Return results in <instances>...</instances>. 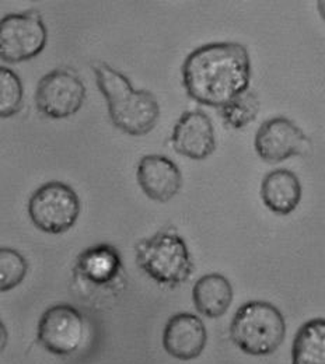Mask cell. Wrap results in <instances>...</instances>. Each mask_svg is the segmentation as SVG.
Wrapping results in <instances>:
<instances>
[{
  "label": "cell",
  "instance_id": "6da1fadb",
  "mask_svg": "<svg viewBox=\"0 0 325 364\" xmlns=\"http://www.w3.org/2000/svg\"><path fill=\"white\" fill-rule=\"evenodd\" d=\"M181 75L186 94L193 101L220 108L250 87V53L238 43L199 46L186 56Z\"/></svg>",
  "mask_w": 325,
  "mask_h": 364
},
{
  "label": "cell",
  "instance_id": "7a4b0ae2",
  "mask_svg": "<svg viewBox=\"0 0 325 364\" xmlns=\"http://www.w3.org/2000/svg\"><path fill=\"white\" fill-rule=\"evenodd\" d=\"M97 87L104 95L112 124L127 135L151 132L160 118V105L149 90H135L129 79L104 62L93 65Z\"/></svg>",
  "mask_w": 325,
  "mask_h": 364
},
{
  "label": "cell",
  "instance_id": "3957f363",
  "mask_svg": "<svg viewBox=\"0 0 325 364\" xmlns=\"http://www.w3.org/2000/svg\"><path fill=\"white\" fill-rule=\"evenodd\" d=\"M137 264L161 286L179 287L191 277L193 262L186 242L176 231L160 230L135 245Z\"/></svg>",
  "mask_w": 325,
  "mask_h": 364
},
{
  "label": "cell",
  "instance_id": "277c9868",
  "mask_svg": "<svg viewBox=\"0 0 325 364\" xmlns=\"http://www.w3.org/2000/svg\"><path fill=\"white\" fill-rule=\"evenodd\" d=\"M286 335V321L278 307L267 301L241 306L230 323L233 343L245 355L270 356L278 350Z\"/></svg>",
  "mask_w": 325,
  "mask_h": 364
},
{
  "label": "cell",
  "instance_id": "5b68a950",
  "mask_svg": "<svg viewBox=\"0 0 325 364\" xmlns=\"http://www.w3.org/2000/svg\"><path fill=\"white\" fill-rule=\"evenodd\" d=\"M82 205L76 191L60 181L41 185L28 200V216L33 225L47 234H62L73 228Z\"/></svg>",
  "mask_w": 325,
  "mask_h": 364
},
{
  "label": "cell",
  "instance_id": "8992f818",
  "mask_svg": "<svg viewBox=\"0 0 325 364\" xmlns=\"http://www.w3.org/2000/svg\"><path fill=\"white\" fill-rule=\"evenodd\" d=\"M47 43V26L38 10L10 13L0 18V60H31L46 49Z\"/></svg>",
  "mask_w": 325,
  "mask_h": 364
},
{
  "label": "cell",
  "instance_id": "52a82bcc",
  "mask_svg": "<svg viewBox=\"0 0 325 364\" xmlns=\"http://www.w3.org/2000/svg\"><path fill=\"white\" fill-rule=\"evenodd\" d=\"M86 100L82 79L69 69H53L41 77L36 90L37 109L50 119H66L80 111Z\"/></svg>",
  "mask_w": 325,
  "mask_h": 364
},
{
  "label": "cell",
  "instance_id": "ba28073f",
  "mask_svg": "<svg viewBox=\"0 0 325 364\" xmlns=\"http://www.w3.org/2000/svg\"><path fill=\"white\" fill-rule=\"evenodd\" d=\"M37 339L55 356L75 353L85 339V318L70 304H56L46 310L38 321Z\"/></svg>",
  "mask_w": 325,
  "mask_h": 364
},
{
  "label": "cell",
  "instance_id": "9c48e42d",
  "mask_svg": "<svg viewBox=\"0 0 325 364\" xmlns=\"http://www.w3.org/2000/svg\"><path fill=\"white\" fill-rule=\"evenodd\" d=\"M254 147L260 159L270 164L282 163L294 156H307L313 150L310 137L286 117L265 121L255 135Z\"/></svg>",
  "mask_w": 325,
  "mask_h": 364
},
{
  "label": "cell",
  "instance_id": "30bf717a",
  "mask_svg": "<svg viewBox=\"0 0 325 364\" xmlns=\"http://www.w3.org/2000/svg\"><path fill=\"white\" fill-rule=\"evenodd\" d=\"M174 150L191 160H205L216 150L215 127L202 111H186L171 134Z\"/></svg>",
  "mask_w": 325,
  "mask_h": 364
},
{
  "label": "cell",
  "instance_id": "8fae6325",
  "mask_svg": "<svg viewBox=\"0 0 325 364\" xmlns=\"http://www.w3.org/2000/svg\"><path fill=\"white\" fill-rule=\"evenodd\" d=\"M208 342L203 321L191 313H180L167 321L163 331V348L177 360H193L201 356Z\"/></svg>",
  "mask_w": 325,
  "mask_h": 364
},
{
  "label": "cell",
  "instance_id": "7c38bea8",
  "mask_svg": "<svg viewBox=\"0 0 325 364\" xmlns=\"http://www.w3.org/2000/svg\"><path fill=\"white\" fill-rule=\"evenodd\" d=\"M137 178L143 193L160 203L171 200L183 186V174L177 164L160 154H147L140 159Z\"/></svg>",
  "mask_w": 325,
  "mask_h": 364
},
{
  "label": "cell",
  "instance_id": "4fadbf2b",
  "mask_svg": "<svg viewBox=\"0 0 325 364\" xmlns=\"http://www.w3.org/2000/svg\"><path fill=\"white\" fill-rule=\"evenodd\" d=\"M122 272L119 251L108 244H98L83 251L75 267V273L93 286H110Z\"/></svg>",
  "mask_w": 325,
  "mask_h": 364
},
{
  "label": "cell",
  "instance_id": "5bb4252c",
  "mask_svg": "<svg viewBox=\"0 0 325 364\" xmlns=\"http://www.w3.org/2000/svg\"><path fill=\"white\" fill-rule=\"evenodd\" d=\"M261 198L272 213L287 216L302 200V183L297 176L286 168L268 173L261 183Z\"/></svg>",
  "mask_w": 325,
  "mask_h": 364
},
{
  "label": "cell",
  "instance_id": "9a60e30c",
  "mask_svg": "<svg viewBox=\"0 0 325 364\" xmlns=\"http://www.w3.org/2000/svg\"><path fill=\"white\" fill-rule=\"evenodd\" d=\"M192 300L201 316L212 319L223 317L232 306V283L220 273L203 274L193 284Z\"/></svg>",
  "mask_w": 325,
  "mask_h": 364
},
{
  "label": "cell",
  "instance_id": "2e32d148",
  "mask_svg": "<svg viewBox=\"0 0 325 364\" xmlns=\"http://www.w3.org/2000/svg\"><path fill=\"white\" fill-rule=\"evenodd\" d=\"M292 364H325V321H307L297 331L292 348Z\"/></svg>",
  "mask_w": 325,
  "mask_h": 364
},
{
  "label": "cell",
  "instance_id": "e0dca14e",
  "mask_svg": "<svg viewBox=\"0 0 325 364\" xmlns=\"http://www.w3.org/2000/svg\"><path fill=\"white\" fill-rule=\"evenodd\" d=\"M260 107L261 102L257 92L248 87L222 105L219 108V114L228 127L238 131L244 129L257 119Z\"/></svg>",
  "mask_w": 325,
  "mask_h": 364
},
{
  "label": "cell",
  "instance_id": "ac0fdd59",
  "mask_svg": "<svg viewBox=\"0 0 325 364\" xmlns=\"http://www.w3.org/2000/svg\"><path fill=\"white\" fill-rule=\"evenodd\" d=\"M24 87L20 76L4 66H0V119L11 118L21 111Z\"/></svg>",
  "mask_w": 325,
  "mask_h": 364
},
{
  "label": "cell",
  "instance_id": "d6986e66",
  "mask_svg": "<svg viewBox=\"0 0 325 364\" xmlns=\"http://www.w3.org/2000/svg\"><path fill=\"white\" fill-rule=\"evenodd\" d=\"M28 272V262L17 250L0 248V293L20 286Z\"/></svg>",
  "mask_w": 325,
  "mask_h": 364
},
{
  "label": "cell",
  "instance_id": "ffe728a7",
  "mask_svg": "<svg viewBox=\"0 0 325 364\" xmlns=\"http://www.w3.org/2000/svg\"><path fill=\"white\" fill-rule=\"evenodd\" d=\"M7 341H9V333L7 329L4 326V323L0 319V355L4 352L6 346H7Z\"/></svg>",
  "mask_w": 325,
  "mask_h": 364
}]
</instances>
